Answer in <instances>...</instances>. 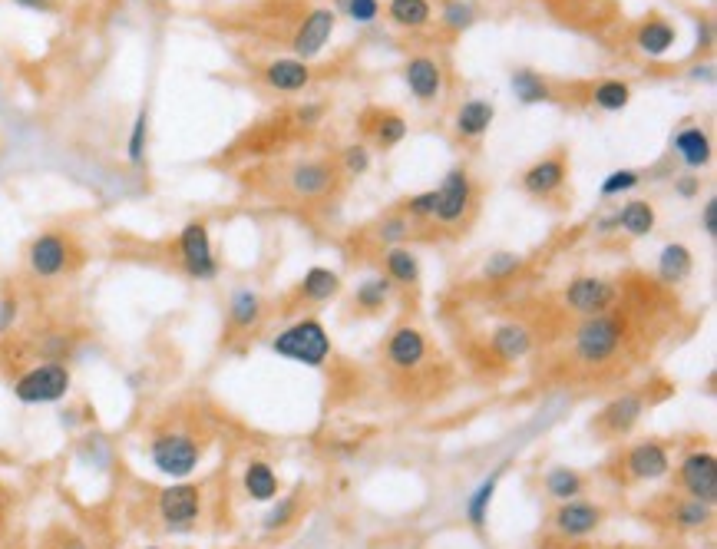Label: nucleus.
I'll list each match as a JSON object with an SVG mask.
<instances>
[{"label":"nucleus","mask_w":717,"mask_h":549,"mask_svg":"<svg viewBox=\"0 0 717 549\" xmlns=\"http://www.w3.org/2000/svg\"><path fill=\"white\" fill-rule=\"evenodd\" d=\"M268 351L281 361L304 364V368H324L331 358V335L318 318H295L278 335H271Z\"/></svg>","instance_id":"obj_1"},{"label":"nucleus","mask_w":717,"mask_h":549,"mask_svg":"<svg viewBox=\"0 0 717 549\" xmlns=\"http://www.w3.org/2000/svg\"><path fill=\"white\" fill-rule=\"evenodd\" d=\"M628 335V321L615 311H605V315H592L582 318V325L575 328V341H572V354L575 361L589 364V368H602L618 354V348L625 344Z\"/></svg>","instance_id":"obj_2"},{"label":"nucleus","mask_w":717,"mask_h":549,"mask_svg":"<svg viewBox=\"0 0 717 549\" xmlns=\"http://www.w3.org/2000/svg\"><path fill=\"white\" fill-rule=\"evenodd\" d=\"M70 368L60 361H43L37 368L24 371L14 381V397L20 404L37 407V404H60L70 394Z\"/></svg>","instance_id":"obj_3"},{"label":"nucleus","mask_w":717,"mask_h":549,"mask_svg":"<svg viewBox=\"0 0 717 549\" xmlns=\"http://www.w3.org/2000/svg\"><path fill=\"white\" fill-rule=\"evenodd\" d=\"M618 301H622V288H618L612 278H602V275H575L572 282L562 288V305L579 318L615 311Z\"/></svg>","instance_id":"obj_4"},{"label":"nucleus","mask_w":717,"mask_h":549,"mask_svg":"<svg viewBox=\"0 0 717 549\" xmlns=\"http://www.w3.org/2000/svg\"><path fill=\"white\" fill-rule=\"evenodd\" d=\"M149 460L162 477L186 480L199 470L202 447H199V440L189 434H159V437H152V444H149Z\"/></svg>","instance_id":"obj_5"},{"label":"nucleus","mask_w":717,"mask_h":549,"mask_svg":"<svg viewBox=\"0 0 717 549\" xmlns=\"http://www.w3.org/2000/svg\"><path fill=\"white\" fill-rule=\"evenodd\" d=\"M473 202H476V182L470 176V169L453 166L437 186V212H433V222L456 229V225L470 219Z\"/></svg>","instance_id":"obj_6"},{"label":"nucleus","mask_w":717,"mask_h":549,"mask_svg":"<svg viewBox=\"0 0 717 549\" xmlns=\"http://www.w3.org/2000/svg\"><path fill=\"white\" fill-rule=\"evenodd\" d=\"M176 252H179V262L186 268V275L195 278V282H212L215 275H219V258H215V249H212V235H209V225L205 222H186L176 239Z\"/></svg>","instance_id":"obj_7"},{"label":"nucleus","mask_w":717,"mask_h":549,"mask_svg":"<svg viewBox=\"0 0 717 549\" xmlns=\"http://www.w3.org/2000/svg\"><path fill=\"white\" fill-rule=\"evenodd\" d=\"M156 510H159V520L169 526V530H189V526L199 523V516H202V493L195 483H186V480H179V483H172V487H166L159 493V500H156Z\"/></svg>","instance_id":"obj_8"},{"label":"nucleus","mask_w":717,"mask_h":549,"mask_svg":"<svg viewBox=\"0 0 717 549\" xmlns=\"http://www.w3.org/2000/svg\"><path fill=\"white\" fill-rule=\"evenodd\" d=\"M404 83L410 96L423 106L443 100V93H447V73H443V63L433 57V53H414V57H407Z\"/></svg>","instance_id":"obj_9"},{"label":"nucleus","mask_w":717,"mask_h":549,"mask_svg":"<svg viewBox=\"0 0 717 549\" xmlns=\"http://www.w3.org/2000/svg\"><path fill=\"white\" fill-rule=\"evenodd\" d=\"M70 252H73V245L63 232H40L27 249L30 275L43 278V282L60 278L70 268Z\"/></svg>","instance_id":"obj_10"},{"label":"nucleus","mask_w":717,"mask_h":549,"mask_svg":"<svg viewBox=\"0 0 717 549\" xmlns=\"http://www.w3.org/2000/svg\"><path fill=\"white\" fill-rule=\"evenodd\" d=\"M334 27H338V10L334 7H314L311 14L295 27V37H291V50H295V57L304 60V63H311L331 43Z\"/></svg>","instance_id":"obj_11"},{"label":"nucleus","mask_w":717,"mask_h":549,"mask_svg":"<svg viewBox=\"0 0 717 549\" xmlns=\"http://www.w3.org/2000/svg\"><path fill=\"white\" fill-rule=\"evenodd\" d=\"M566 179H569V156L562 153V149H556V153L542 156L532 166H526V172L519 176V189L532 199H549L556 196V192H562Z\"/></svg>","instance_id":"obj_12"},{"label":"nucleus","mask_w":717,"mask_h":549,"mask_svg":"<svg viewBox=\"0 0 717 549\" xmlns=\"http://www.w3.org/2000/svg\"><path fill=\"white\" fill-rule=\"evenodd\" d=\"M602 523H605L602 503H592L582 497L559 503V510L552 513V530H556L562 540H582V536H592Z\"/></svg>","instance_id":"obj_13"},{"label":"nucleus","mask_w":717,"mask_h":549,"mask_svg":"<svg viewBox=\"0 0 717 549\" xmlns=\"http://www.w3.org/2000/svg\"><path fill=\"white\" fill-rule=\"evenodd\" d=\"M678 480H681L684 497L704 500V503H711L714 507V500H717V460H714L711 450H691V454H684Z\"/></svg>","instance_id":"obj_14"},{"label":"nucleus","mask_w":717,"mask_h":549,"mask_svg":"<svg viewBox=\"0 0 717 549\" xmlns=\"http://www.w3.org/2000/svg\"><path fill=\"white\" fill-rule=\"evenodd\" d=\"M427 354H430L427 338L414 325H400L384 344V358L394 371H417L427 361Z\"/></svg>","instance_id":"obj_15"},{"label":"nucleus","mask_w":717,"mask_h":549,"mask_svg":"<svg viewBox=\"0 0 717 549\" xmlns=\"http://www.w3.org/2000/svg\"><path fill=\"white\" fill-rule=\"evenodd\" d=\"M493 123H496V106L490 100H483V96H473V100L460 103V110H456L453 136H456V143L476 146L493 129Z\"/></svg>","instance_id":"obj_16"},{"label":"nucleus","mask_w":717,"mask_h":549,"mask_svg":"<svg viewBox=\"0 0 717 549\" xmlns=\"http://www.w3.org/2000/svg\"><path fill=\"white\" fill-rule=\"evenodd\" d=\"M338 186V169L324 159H311V163H298L288 172V189L298 199H324Z\"/></svg>","instance_id":"obj_17"},{"label":"nucleus","mask_w":717,"mask_h":549,"mask_svg":"<svg viewBox=\"0 0 717 549\" xmlns=\"http://www.w3.org/2000/svg\"><path fill=\"white\" fill-rule=\"evenodd\" d=\"M625 470H628V477L638 483H655L661 477H668V470H671L668 447L658 444V440H642V444H635L625 454Z\"/></svg>","instance_id":"obj_18"},{"label":"nucleus","mask_w":717,"mask_h":549,"mask_svg":"<svg viewBox=\"0 0 717 549\" xmlns=\"http://www.w3.org/2000/svg\"><path fill=\"white\" fill-rule=\"evenodd\" d=\"M671 153H675L691 172L704 169L714 159V139H711V133L704 126L688 123V126H681L675 136H671Z\"/></svg>","instance_id":"obj_19"},{"label":"nucleus","mask_w":717,"mask_h":549,"mask_svg":"<svg viewBox=\"0 0 717 549\" xmlns=\"http://www.w3.org/2000/svg\"><path fill=\"white\" fill-rule=\"evenodd\" d=\"M262 80L268 90L278 93H301L311 86V63H304L298 57H275L265 63Z\"/></svg>","instance_id":"obj_20"},{"label":"nucleus","mask_w":717,"mask_h":549,"mask_svg":"<svg viewBox=\"0 0 717 549\" xmlns=\"http://www.w3.org/2000/svg\"><path fill=\"white\" fill-rule=\"evenodd\" d=\"M675 43H678V27L658 14L645 17L642 24L635 27V47L651 60L668 57V53L675 50Z\"/></svg>","instance_id":"obj_21"},{"label":"nucleus","mask_w":717,"mask_h":549,"mask_svg":"<svg viewBox=\"0 0 717 549\" xmlns=\"http://www.w3.org/2000/svg\"><path fill=\"white\" fill-rule=\"evenodd\" d=\"M490 351L496 354V361L519 364L532 351V331L523 321H503L490 335Z\"/></svg>","instance_id":"obj_22"},{"label":"nucleus","mask_w":717,"mask_h":549,"mask_svg":"<svg viewBox=\"0 0 717 549\" xmlns=\"http://www.w3.org/2000/svg\"><path fill=\"white\" fill-rule=\"evenodd\" d=\"M645 414V397L642 394H622V397H612L602 414H599V427L608 430L612 437L618 434H628V430H635V424L642 421Z\"/></svg>","instance_id":"obj_23"},{"label":"nucleus","mask_w":717,"mask_h":549,"mask_svg":"<svg viewBox=\"0 0 717 549\" xmlns=\"http://www.w3.org/2000/svg\"><path fill=\"white\" fill-rule=\"evenodd\" d=\"M341 275L334 272V268L328 265H314L304 272V278L298 282V298L301 301H308V305H324V301H331V298H338L341 292Z\"/></svg>","instance_id":"obj_24"},{"label":"nucleus","mask_w":717,"mask_h":549,"mask_svg":"<svg viewBox=\"0 0 717 549\" xmlns=\"http://www.w3.org/2000/svg\"><path fill=\"white\" fill-rule=\"evenodd\" d=\"M509 86H513L516 100L523 106H539V103L556 100V90H552L549 77H542V73L532 67H519L509 73Z\"/></svg>","instance_id":"obj_25"},{"label":"nucleus","mask_w":717,"mask_h":549,"mask_svg":"<svg viewBox=\"0 0 717 549\" xmlns=\"http://www.w3.org/2000/svg\"><path fill=\"white\" fill-rule=\"evenodd\" d=\"M265 315V298L255 288H235L228 298V325L235 331H252Z\"/></svg>","instance_id":"obj_26"},{"label":"nucleus","mask_w":717,"mask_h":549,"mask_svg":"<svg viewBox=\"0 0 717 549\" xmlns=\"http://www.w3.org/2000/svg\"><path fill=\"white\" fill-rule=\"evenodd\" d=\"M658 278L665 285H681L688 282L694 272V255L684 242H668L665 249L658 252V265H655Z\"/></svg>","instance_id":"obj_27"},{"label":"nucleus","mask_w":717,"mask_h":549,"mask_svg":"<svg viewBox=\"0 0 717 549\" xmlns=\"http://www.w3.org/2000/svg\"><path fill=\"white\" fill-rule=\"evenodd\" d=\"M503 473H506V464L503 467H496L490 477L480 480V487H476L470 497H466V523L473 526V530H483L486 520H490V507H493V500H496V490H499V480H503Z\"/></svg>","instance_id":"obj_28"},{"label":"nucleus","mask_w":717,"mask_h":549,"mask_svg":"<svg viewBox=\"0 0 717 549\" xmlns=\"http://www.w3.org/2000/svg\"><path fill=\"white\" fill-rule=\"evenodd\" d=\"M658 225V212L648 199H632L618 209V232L632 235V239H648Z\"/></svg>","instance_id":"obj_29"},{"label":"nucleus","mask_w":717,"mask_h":549,"mask_svg":"<svg viewBox=\"0 0 717 549\" xmlns=\"http://www.w3.org/2000/svg\"><path fill=\"white\" fill-rule=\"evenodd\" d=\"M367 116H371V120H367V133H371V139L380 149L400 146L407 139V133H410L407 120L400 113H394V110H374V113H367Z\"/></svg>","instance_id":"obj_30"},{"label":"nucleus","mask_w":717,"mask_h":549,"mask_svg":"<svg viewBox=\"0 0 717 549\" xmlns=\"http://www.w3.org/2000/svg\"><path fill=\"white\" fill-rule=\"evenodd\" d=\"M384 275L400 288H417L420 285V258L407 249V245H394L384 252Z\"/></svg>","instance_id":"obj_31"},{"label":"nucleus","mask_w":717,"mask_h":549,"mask_svg":"<svg viewBox=\"0 0 717 549\" xmlns=\"http://www.w3.org/2000/svg\"><path fill=\"white\" fill-rule=\"evenodd\" d=\"M589 100L595 110H602V113H622L625 106L632 103V83L618 80V77L595 80L589 86Z\"/></svg>","instance_id":"obj_32"},{"label":"nucleus","mask_w":717,"mask_h":549,"mask_svg":"<svg viewBox=\"0 0 717 549\" xmlns=\"http://www.w3.org/2000/svg\"><path fill=\"white\" fill-rule=\"evenodd\" d=\"M242 487L248 493V500L255 503H271L278 497V473L268 460H252L242 473Z\"/></svg>","instance_id":"obj_33"},{"label":"nucleus","mask_w":717,"mask_h":549,"mask_svg":"<svg viewBox=\"0 0 717 549\" xmlns=\"http://www.w3.org/2000/svg\"><path fill=\"white\" fill-rule=\"evenodd\" d=\"M394 282H390L387 275H371L364 278L361 285L354 288V308L361 311V315H377V311L387 308V301L394 298Z\"/></svg>","instance_id":"obj_34"},{"label":"nucleus","mask_w":717,"mask_h":549,"mask_svg":"<svg viewBox=\"0 0 717 549\" xmlns=\"http://www.w3.org/2000/svg\"><path fill=\"white\" fill-rule=\"evenodd\" d=\"M387 20L400 30H420L433 20L430 0H387Z\"/></svg>","instance_id":"obj_35"},{"label":"nucleus","mask_w":717,"mask_h":549,"mask_svg":"<svg viewBox=\"0 0 717 549\" xmlns=\"http://www.w3.org/2000/svg\"><path fill=\"white\" fill-rule=\"evenodd\" d=\"M542 490H546L549 500L566 503L585 493V477L572 467H552L546 470V477H542Z\"/></svg>","instance_id":"obj_36"},{"label":"nucleus","mask_w":717,"mask_h":549,"mask_svg":"<svg viewBox=\"0 0 717 549\" xmlns=\"http://www.w3.org/2000/svg\"><path fill=\"white\" fill-rule=\"evenodd\" d=\"M668 520L678 526V530H704L711 520H714V507L704 500H694V497H684V500H675L668 510Z\"/></svg>","instance_id":"obj_37"},{"label":"nucleus","mask_w":717,"mask_h":549,"mask_svg":"<svg viewBox=\"0 0 717 549\" xmlns=\"http://www.w3.org/2000/svg\"><path fill=\"white\" fill-rule=\"evenodd\" d=\"M476 17H480V7H476L473 0H443L440 4V24L447 34L470 30L476 24Z\"/></svg>","instance_id":"obj_38"},{"label":"nucleus","mask_w":717,"mask_h":549,"mask_svg":"<svg viewBox=\"0 0 717 549\" xmlns=\"http://www.w3.org/2000/svg\"><path fill=\"white\" fill-rule=\"evenodd\" d=\"M523 265H526L523 255H516L509 249H496L483 262V278H490V282H509V278H516L523 272Z\"/></svg>","instance_id":"obj_39"},{"label":"nucleus","mask_w":717,"mask_h":549,"mask_svg":"<svg viewBox=\"0 0 717 549\" xmlns=\"http://www.w3.org/2000/svg\"><path fill=\"white\" fill-rule=\"evenodd\" d=\"M410 232H414V222L407 219L404 212H390L384 215V219L377 222V229H374V239L384 245V249H394V245H404L410 239Z\"/></svg>","instance_id":"obj_40"},{"label":"nucleus","mask_w":717,"mask_h":549,"mask_svg":"<svg viewBox=\"0 0 717 549\" xmlns=\"http://www.w3.org/2000/svg\"><path fill=\"white\" fill-rule=\"evenodd\" d=\"M146 146H149V110L136 113L133 120V129H129V139H126V159L133 166H143L146 163Z\"/></svg>","instance_id":"obj_41"},{"label":"nucleus","mask_w":717,"mask_h":549,"mask_svg":"<svg viewBox=\"0 0 717 549\" xmlns=\"http://www.w3.org/2000/svg\"><path fill=\"white\" fill-rule=\"evenodd\" d=\"M638 186H642V172H638V169H612L602 179L599 196L602 199H618V196H628V192H635Z\"/></svg>","instance_id":"obj_42"},{"label":"nucleus","mask_w":717,"mask_h":549,"mask_svg":"<svg viewBox=\"0 0 717 549\" xmlns=\"http://www.w3.org/2000/svg\"><path fill=\"white\" fill-rule=\"evenodd\" d=\"M334 10H341L347 20L354 24H374V20L384 14V4L380 0H334Z\"/></svg>","instance_id":"obj_43"},{"label":"nucleus","mask_w":717,"mask_h":549,"mask_svg":"<svg viewBox=\"0 0 717 549\" xmlns=\"http://www.w3.org/2000/svg\"><path fill=\"white\" fill-rule=\"evenodd\" d=\"M400 212H404L410 222H430L433 212H437V189L414 192L410 199L400 202Z\"/></svg>","instance_id":"obj_44"},{"label":"nucleus","mask_w":717,"mask_h":549,"mask_svg":"<svg viewBox=\"0 0 717 549\" xmlns=\"http://www.w3.org/2000/svg\"><path fill=\"white\" fill-rule=\"evenodd\" d=\"M371 163H374V156H371V146L367 143H351L341 153V159H338V169L344 172V176H351V179H357V176H364L367 169H371Z\"/></svg>","instance_id":"obj_45"},{"label":"nucleus","mask_w":717,"mask_h":549,"mask_svg":"<svg viewBox=\"0 0 717 549\" xmlns=\"http://www.w3.org/2000/svg\"><path fill=\"white\" fill-rule=\"evenodd\" d=\"M278 503L271 507L265 516H262V526H265V533H275V530H285V526L295 520V513H298V497H275Z\"/></svg>","instance_id":"obj_46"},{"label":"nucleus","mask_w":717,"mask_h":549,"mask_svg":"<svg viewBox=\"0 0 717 549\" xmlns=\"http://www.w3.org/2000/svg\"><path fill=\"white\" fill-rule=\"evenodd\" d=\"M321 120H324V103H304L295 110V123L304 129H314Z\"/></svg>","instance_id":"obj_47"},{"label":"nucleus","mask_w":717,"mask_h":549,"mask_svg":"<svg viewBox=\"0 0 717 549\" xmlns=\"http://www.w3.org/2000/svg\"><path fill=\"white\" fill-rule=\"evenodd\" d=\"M675 196H681V199L701 196V179L694 176V172H681V176H675Z\"/></svg>","instance_id":"obj_48"},{"label":"nucleus","mask_w":717,"mask_h":549,"mask_svg":"<svg viewBox=\"0 0 717 549\" xmlns=\"http://www.w3.org/2000/svg\"><path fill=\"white\" fill-rule=\"evenodd\" d=\"M701 229L708 235L711 242H717V199L708 196L704 199V209H701Z\"/></svg>","instance_id":"obj_49"},{"label":"nucleus","mask_w":717,"mask_h":549,"mask_svg":"<svg viewBox=\"0 0 717 549\" xmlns=\"http://www.w3.org/2000/svg\"><path fill=\"white\" fill-rule=\"evenodd\" d=\"M14 315H17V301H14V298H4V305H0V331L10 328Z\"/></svg>","instance_id":"obj_50"},{"label":"nucleus","mask_w":717,"mask_h":549,"mask_svg":"<svg viewBox=\"0 0 717 549\" xmlns=\"http://www.w3.org/2000/svg\"><path fill=\"white\" fill-rule=\"evenodd\" d=\"M20 10H34V14H53L50 0H14Z\"/></svg>","instance_id":"obj_51"},{"label":"nucleus","mask_w":717,"mask_h":549,"mask_svg":"<svg viewBox=\"0 0 717 549\" xmlns=\"http://www.w3.org/2000/svg\"><path fill=\"white\" fill-rule=\"evenodd\" d=\"M608 232H618V212H608L595 222V235H608Z\"/></svg>","instance_id":"obj_52"},{"label":"nucleus","mask_w":717,"mask_h":549,"mask_svg":"<svg viewBox=\"0 0 717 549\" xmlns=\"http://www.w3.org/2000/svg\"><path fill=\"white\" fill-rule=\"evenodd\" d=\"M711 47V20H698V47Z\"/></svg>","instance_id":"obj_53"},{"label":"nucleus","mask_w":717,"mask_h":549,"mask_svg":"<svg viewBox=\"0 0 717 549\" xmlns=\"http://www.w3.org/2000/svg\"><path fill=\"white\" fill-rule=\"evenodd\" d=\"M691 77H694V80H708V83H711V80H714V67H711V63H704V67H694V70H691Z\"/></svg>","instance_id":"obj_54"},{"label":"nucleus","mask_w":717,"mask_h":549,"mask_svg":"<svg viewBox=\"0 0 717 549\" xmlns=\"http://www.w3.org/2000/svg\"><path fill=\"white\" fill-rule=\"evenodd\" d=\"M0 516H4V490H0Z\"/></svg>","instance_id":"obj_55"},{"label":"nucleus","mask_w":717,"mask_h":549,"mask_svg":"<svg viewBox=\"0 0 717 549\" xmlns=\"http://www.w3.org/2000/svg\"><path fill=\"white\" fill-rule=\"evenodd\" d=\"M146 549H162V546H146Z\"/></svg>","instance_id":"obj_56"},{"label":"nucleus","mask_w":717,"mask_h":549,"mask_svg":"<svg viewBox=\"0 0 717 549\" xmlns=\"http://www.w3.org/2000/svg\"><path fill=\"white\" fill-rule=\"evenodd\" d=\"M50 4H53V0H50Z\"/></svg>","instance_id":"obj_57"}]
</instances>
